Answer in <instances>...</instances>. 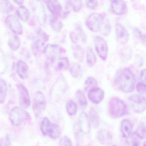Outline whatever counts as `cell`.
<instances>
[{
	"mask_svg": "<svg viewBox=\"0 0 146 146\" xmlns=\"http://www.w3.org/2000/svg\"><path fill=\"white\" fill-rule=\"evenodd\" d=\"M115 84L118 89L122 92L131 93L134 90L135 85V75L129 68H123L117 73Z\"/></svg>",
	"mask_w": 146,
	"mask_h": 146,
	"instance_id": "6da1fadb",
	"label": "cell"
},
{
	"mask_svg": "<svg viewBox=\"0 0 146 146\" xmlns=\"http://www.w3.org/2000/svg\"><path fill=\"white\" fill-rule=\"evenodd\" d=\"M109 111L113 117H121L127 113V107L124 102L119 98L113 97L109 102Z\"/></svg>",
	"mask_w": 146,
	"mask_h": 146,
	"instance_id": "7a4b0ae2",
	"label": "cell"
},
{
	"mask_svg": "<svg viewBox=\"0 0 146 146\" xmlns=\"http://www.w3.org/2000/svg\"><path fill=\"white\" fill-rule=\"evenodd\" d=\"M106 17L105 14L94 13L87 18L85 24L90 31L96 33L100 31Z\"/></svg>",
	"mask_w": 146,
	"mask_h": 146,
	"instance_id": "3957f363",
	"label": "cell"
},
{
	"mask_svg": "<svg viewBox=\"0 0 146 146\" xmlns=\"http://www.w3.org/2000/svg\"><path fill=\"white\" fill-rule=\"evenodd\" d=\"M67 89V83L64 77H60L56 80L51 88L50 97L51 100L57 101L65 94Z\"/></svg>",
	"mask_w": 146,
	"mask_h": 146,
	"instance_id": "277c9868",
	"label": "cell"
},
{
	"mask_svg": "<svg viewBox=\"0 0 146 146\" xmlns=\"http://www.w3.org/2000/svg\"><path fill=\"white\" fill-rule=\"evenodd\" d=\"M128 104L131 111L141 113L146 109V99L142 96L134 94L128 99Z\"/></svg>",
	"mask_w": 146,
	"mask_h": 146,
	"instance_id": "5b68a950",
	"label": "cell"
},
{
	"mask_svg": "<svg viewBox=\"0 0 146 146\" xmlns=\"http://www.w3.org/2000/svg\"><path fill=\"white\" fill-rule=\"evenodd\" d=\"M28 114L24 108L16 107L12 109L10 114L11 123L15 126L21 125L28 118Z\"/></svg>",
	"mask_w": 146,
	"mask_h": 146,
	"instance_id": "8992f818",
	"label": "cell"
},
{
	"mask_svg": "<svg viewBox=\"0 0 146 146\" xmlns=\"http://www.w3.org/2000/svg\"><path fill=\"white\" fill-rule=\"evenodd\" d=\"M43 52L48 60L54 61L60 58L65 50L59 45L48 44L44 48Z\"/></svg>",
	"mask_w": 146,
	"mask_h": 146,
	"instance_id": "52a82bcc",
	"label": "cell"
},
{
	"mask_svg": "<svg viewBox=\"0 0 146 146\" xmlns=\"http://www.w3.org/2000/svg\"><path fill=\"white\" fill-rule=\"evenodd\" d=\"M7 27L13 34L22 35L23 32V26L18 19L14 15H9L5 20Z\"/></svg>",
	"mask_w": 146,
	"mask_h": 146,
	"instance_id": "ba28073f",
	"label": "cell"
},
{
	"mask_svg": "<svg viewBox=\"0 0 146 146\" xmlns=\"http://www.w3.org/2000/svg\"><path fill=\"white\" fill-rule=\"evenodd\" d=\"M94 41L96 50L99 57L102 60H106L108 54V46L106 40L101 36H96Z\"/></svg>",
	"mask_w": 146,
	"mask_h": 146,
	"instance_id": "9c48e42d",
	"label": "cell"
},
{
	"mask_svg": "<svg viewBox=\"0 0 146 146\" xmlns=\"http://www.w3.org/2000/svg\"><path fill=\"white\" fill-rule=\"evenodd\" d=\"M17 87L19 93L20 106L24 109L28 108L29 107L31 103L28 90L21 84H17Z\"/></svg>",
	"mask_w": 146,
	"mask_h": 146,
	"instance_id": "30bf717a",
	"label": "cell"
},
{
	"mask_svg": "<svg viewBox=\"0 0 146 146\" xmlns=\"http://www.w3.org/2000/svg\"><path fill=\"white\" fill-rule=\"evenodd\" d=\"M42 133L44 135H47L51 138L56 139L60 136V129L58 125L51 123L49 120L44 124Z\"/></svg>",
	"mask_w": 146,
	"mask_h": 146,
	"instance_id": "8fae6325",
	"label": "cell"
},
{
	"mask_svg": "<svg viewBox=\"0 0 146 146\" xmlns=\"http://www.w3.org/2000/svg\"><path fill=\"white\" fill-rule=\"evenodd\" d=\"M46 101L43 93L37 91L35 93L33 102V109L37 113H40L45 110L46 107Z\"/></svg>",
	"mask_w": 146,
	"mask_h": 146,
	"instance_id": "7c38bea8",
	"label": "cell"
},
{
	"mask_svg": "<svg viewBox=\"0 0 146 146\" xmlns=\"http://www.w3.org/2000/svg\"><path fill=\"white\" fill-rule=\"evenodd\" d=\"M116 37L117 42L120 45H125L129 40V34L126 29L119 23L115 26Z\"/></svg>",
	"mask_w": 146,
	"mask_h": 146,
	"instance_id": "4fadbf2b",
	"label": "cell"
},
{
	"mask_svg": "<svg viewBox=\"0 0 146 146\" xmlns=\"http://www.w3.org/2000/svg\"><path fill=\"white\" fill-rule=\"evenodd\" d=\"M104 91L99 87H94L90 89L88 94L90 100L94 104H99L104 99Z\"/></svg>",
	"mask_w": 146,
	"mask_h": 146,
	"instance_id": "5bb4252c",
	"label": "cell"
},
{
	"mask_svg": "<svg viewBox=\"0 0 146 146\" xmlns=\"http://www.w3.org/2000/svg\"><path fill=\"white\" fill-rule=\"evenodd\" d=\"M111 7L112 11L116 15H124L127 11V7L123 0H111Z\"/></svg>",
	"mask_w": 146,
	"mask_h": 146,
	"instance_id": "9a60e30c",
	"label": "cell"
},
{
	"mask_svg": "<svg viewBox=\"0 0 146 146\" xmlns=\"http://www.w3.org/2000/svg\"><path fill=\"white\" fill-rule=\"evenodd\" d=\"M46 3L48 11L54 16L58 17L60 15L62 6L58 0H48Z\"/></svg>",
	"mask_w": 146,
	"mask_h": 146,
	"instance_id": "2e32d148",
	"label": "cell"
},
{
	"mask_svg": "<svg viewBox=\"0 0 146 146\" xmlns=\"http://www.w3.org/2000/svg\"><path fill=\"white\" fill-rule=\"evenodd\" d=\"M79 126L84 133L88 134L91 130V124L86 113L83 112L79 117Z\"/></svg>",
	"mask_w": 146,
	"mask_h": 146,
	"instance_id": "e0dca14e",
	"label": "cell"
},
{
	"mask_svg": "<svg viewBox=\"0 0 146 146\" xmlns=\"http://www.w3.org/2000/svg\"><path fill=\"white\" fill-rule=\"evenodd\" d=\"M17 69L18 74L21 78L26 79L29 78V66L25 62L22 60L19 61L17 64Z\"/></svg>",
	"mask_w": 146,
	"mask_h": 146,
	"instance_id": "ac0fdd59",
	"label": "cell"
},
{
	"mask_svg": "<svg viewBox=\"0 0 146 146\" xmlns=\"http://www.w3.org/2000/svg\"><path fill=\"white\" fill-rule=\"evenodd\" d=\"M97 138L102 144H108L111 141L112 137L110 132L106 129L100 130L97 132Z\"/></svg>",
	"mask_w": 146,
	"mask_h": 146,
	"instance_id": "d6986e66",
	"label": "cell"
},
{
	"mask_svg": "<svg viewBox=\"0 0 146 146\" xmlns=\"http://www.w3.org/2000/svg\"><path fill=\"white\" fill-rule=\"evenodd\" d=\"M55 62V69L57 71H62L69 69L70 66V62L67 58L65 57L59 58L54 60Z\"/></svg>",
	"mask_w": 146,
	"mask_h": 146,
	"instance_id": "ffe728a7",
	"label": "cell"
},
{
	"mask_svg": "<svg viewBox=\"0 0 146 146\" xmlns=\"http://www.w3.org/2000/svg\"><path fill=\"white\" fill-rule=\"evenodd\" d=\"M132 130V125L129 119H125L121 123V130L122 135L125 138H128L130 135Z\"/></svg>",
	"mask_w": 146,
	"mask_h": 146,
	"instance_id": "44dd1931",
	"label": "cell"
},
{
	"mask_svg": "<svg viewBox=\"0 0 146 146\" xmlns=\"http://www.w3.org/2000/svg\"><path fill=\"white\" fill-rule=\"evenodd\" d=\"M16 12L18 17L23 22H26L29 20L30 12L25 7L20 6L17 9Z\"/></svg>",
	"mask_w": 146,
	"mask_h": 146,
	"instance_id": "7402d4cb",
	"label": "cell"
},
{
	"mask_svg": "<svg viewBox=\"0 0 146 146\" xmlns=\"http://www.w3.org/2000/svg\"><path fill=\"white\" fill-rule=\"evenodd\" d=\"M8 46L13 51L17 50L20 47V40L19 37L16 34L11 35L8 42Z\"/></svg>",
	"mask_w": 146,
	"mask_h": 146,
	"instance_id": "603a6c76",
	"label": "cell"
},
{
	"mask_svg": "<svg viewBox=\"0 0 146 146\" xmlns=\"http://www.w3.org/2000/svg\"><path fill=\"white\" fill-rule=\"evenodd\" d=\"M49 24L52 29L55 32H60L63 28V23L56 16L50 18Z\"/></svg>",
	"mask_w": 146,
	"mask_h": 146,
	"instance_id": "cb8c5ba5",
	"label": "cell"
},
{
	"mask_svg": "<svg viewBox=\"0 0 146 146\" xmlns=\"http://www.w3.org/2000/svg\"><path fill=\"white\" fill-rule=\"evenodd\" d=\"M70 72L71 76L74 78H81L83 76V71L82 67L76 63H73L70 67Z\"/></svg>",
	"mask_w": 146,
	"mask_h": 146,
	"instance_id": "d4e9b609",
	"label": "cell"
},
{
	"mask_svg": "<svg viewBox=\"0 0 146 146\" xmlns=\"http://www.w3.org/2000/svg\"><path fill=\"white\" fill-rule=\"evenodd\" d=\"M13 7L11 3L9 0L0 1V10L2 13L8 14L12 11Z\"/></svg>",
	"mask_w": 146,
	"mask_h": 146,
	"instance_id": "484cf974",
	"label": "cell"
},
{
	"mask_svg": "<svg viewBox=\"0 0 146 146\" xmlns=\"http://www.w3.org/2000/svg\"><path fill=\"white\" fill-rule=\"evenodd\" d=\"M89 118L94 127H97L100 123V117L95 109L91 108L89 111Z\"/></svg>",
	"mask_w": 146,
	"mask_h": 146,
	"instance_id": "4316f807",
	"label": "cell"
},
{
	"mask_svg": "<svg viewBox=\"0 0 146 146\" xmlns=\"http://www.w3.org/2000/svg\"><path fill=\"white\" fill-rule=\"evenodd\" d=\"M76 97L81 108L85 109L88 106V102L84 93L82 90H78L76 92Z\"/></svg>",
	"mask_w": 146,
	"mask_h": 146,
	"instance_id": "83f0119b",
	"label": "cell"
},
{
	"mask_svg": "<svg viewBox=\"0 0 146 146\" xmlns=\"http://www.w3.org/2000/svg\"><path fill=\"white\" fill-rule=\"evenodd\" d=\"M97 58L93 49L90 47L87 52V61L88 65L90 67L94 66L96 62Z\"/></svg>",
	"mask_w": 146,
	"mask_h": 146,
	"instance_id": "f1b7e54d",
	"label": "cell"
},
{
	"mask_svg": "<svg viewBox=\"0 0 146 146\" xmlns=\"http://www.w3.org/2000/svg\"><path fill=\"white\" fill-rule=\"evenodd\" d=\"M7 92V85L5 80L1 78L0 80V102L1 103L5 102Z\"/></svg>",
	"mask_w": 146,
	"mask_h": 146,
	"instance_id": "f546056e",
	"label": "cell"
},
{
	"mask_svg": "<svg viewBox=\"0 0 146 146\" xmlns=\"http://www.w3.org/2000/svg\"><path fill=\"white\" fill-rule=\"evenodd\" d=\"M111 31V24L108 19L106 17L101 29V32L104 36H107L110 35Z\"/></svg>",
	"mask_w": 146,
	"mask_h": 146,
	"instance_id": "4dcf8cb0",
	"label": "cell"
},
{
	"mask_svg": "<svg viewBox=\"0 0 146 146\" xmlns=\"http://www.w3.org/2000/svg\"><path fill=\"white\" fill-rule=\"evenodd\" d=\"M73 53L75 58L78 60L81 61L83 60L84 56L83 49L79 45L75 44L73 46Z\"/></svg>",
	"mask_w": 146,
	"mask_h": 146,
	"instance_id": "1f68e13d",
	"label": "cell"
},
{
	"mask_svg": "<svg viewBox=\"0 0 146 146\" xmlns=\"http://www.w3.org/2000/svg\"><path fill=\"white\" fill-rule=\"evenodd\" d=\"M66 110L67 113L70 116L76 115L77 111V106L76 103L72 100L68 101L66 105Z\"/></svg>",
	"mask_w": 146,
	"mask_h": 146,
	"instance_id": "d6a6232c",
	"label": "cell"
},
{
	"mask_svg": "<svg viewBox=\"0 0 146 146\" xmlns=\"http://www.w3.org/2000/svg\"><path fill=\"white\" fill-rule=\"evenodd\" d=\"M135 134L141 139H146V124L141 123L137 128Z\"/></svg>",
	"mask_w": 146,
	"mask_h": 146,
	"instance_id": "836d02e7",
	"label": "cell"
},
{
	"mask_svg": "<svg viewBox=\"0 0 146 146\" xmlns=\"http://www.w3.org/2000/svg\"><path fill=\"white\" fill-rule=\"evenodd\" d=\"M36 39H38L45 43L49 40V36L43 30L40 29V28H38L36 29Z\"/></svg>",
	"mask_w": 146,
	"mask_h": 146,
	"instance_id": "e575fe53",
	"label": "cell"
},
{
	"mask_svg": "<svg viewBox=\"0 0 146 146\" xmlns=\"http://www.w3.org/2000/svg\"><path fill=\"white\" fill-rule=\"evenodd\" d=\"M75 31H76V33L79 39L81 40L82 42L84 44L87 43V36L80 25L78 24L76 25Z\"/></svg>",
	"mask_w": 146,
	"mask_h": 146,
	"instance_id": "d590c367",
	"label": "cell"
},
{
	"mask_svg": "<svg viewBox=\"0 0 146 146\" xmlns=\"http://www.w3.org/2000/svg\"><path fill=\"white\" fill-rule=\"evenodd\" d=\"M69 4L74 12H78L82 9V0H69Z\"/></svg>",
	"mask_w": 146,
	"mask_h": 146,
	"instance_id": "8d00e7d4",
	"label": "cell"
},
{
	"mask_svg": "<svg viewBox=\"0 0 146 146\" xmlns=\"http://www.w3.org/2000/svg\"><path fill=\"white\" fill-rule=\"evenodd\" d=\"M73 131L75 138L78 142H80L83 138V131L81 130L79 125L77 123L75 124L73 126Z\"/></svg>",
	"mask_w": 146,
	"mask_h": 146,
	"instance_id": "74e56055",
	"label": "cell"
},
{
	"mask_svg": "<svg viewBox=\"0 0 146 146\" xmlns=\"http://www.w3.org/2000/svg\"><path fill=\"white\" fill-rule=\"evenodd\" d=\"M97 84V80L93 77L88 78L85 82V88L86 89L89 88L96 87Z\"/></svg>",
	"mask_w": 146,
	"mask_h": 146,
	"instance_id": "f35d334b",
	"label": "cell"
},
{
	"mask_svg": "<svg viewBox=\"0 0 146 146\" xmlns=\"http://www.w3.org/2000/svg\"><path fill=\"white\" fill-rule=\"evenodd\" d=\"M133 34L135 42H138L139 41L141 40L142 34L141 31L139 29L137 28H135L133 30Z\"/></svg>",
	"mask_w": 146,
	"mask_h": 146,
	"instance_id": "ab89813d",
	"label": "cell"
},
{
	"mask_svg": "<svg viewBox=\"0 0 146 146\" xmlns=\"http://www.w3.org/2000/svg\"><path fill=\"white\" fill-rule=\"evenodd\" d=\"M86 5L90 10H95L98 6V0H86Z\"/></svg>",
	"mask_w": 146,
	"mask_h": 146,
	"instance_id": "60d3db41",
	"label": "cell"
},
{
	"mask_svg": "<svg viewBox=\"0 0 146 146\" xmlns=\"http://www.w3.org/2000/svg\"><path fill=\"white\" fill-rule=\"evenodd\" d=\"M59 145L60 146H71L72 142L69 137L65 136L62 137L60 141Z\"/></svg>",
	"mask_w": 146,
	"mask_h": 146,
	"instance_id": "b9f144b4",
	"label": "cell"
},
{
	"mask_svg": "<svg viewBox=\"0 0 146 146\" xmlns=\"http://www.w3.org/2000/svg\"><path fill=\"white\" fill-rule=\"evenodd\" d=\"M136 87L137 90L139 94L141 95H143L146 94V86L141 82L137 83Z\"/></svg>",
	"mask_w": 146,
	"mask_h": 146,
	"instance_id": "7bdbcfd3",
	"label": "cell"
},
{
	"mask_svg": "<svg viewBox=\"0 0 146 146\" xmlns=\"http://www.w3.org/2000/svg\"><path fill=\"white\" fill-rule=\"evenodd\" d=\"M70 39L73 44H77L79 40V38L76 33L75 32H70Z\"/></svg>",
	"mask_w": 146,
	"mask_h": 146,
	"instance_id": "ee69618b",
	"label": "cell"
},
{
	"mask_svg": "<svg viewBox=\"0 0 146 146\" xmlns=\"http://www.w3.org/2000/svg\"><path fill=\"white\" fill-rule=\"evenodd\" d=\"M140 79L142 83L146 86V69L142 70L140 73Z\"/></svg>",
	"mask_w": 146,
	"mask_h": 146,
	"instance_id": "f6af8a7d",
	"label": "cell"
},
{
	"mask_svg": "<svg viewBox=\"0 0 146 146\" xmlns=\"http://www.w3.org/2000/svg\"><path fill=\"white\" fill-rule=\"evenodd\" d=\"M141 41L143 44L146 46V33L142 34Z\"/></svg>",
	"mask_w": 146,
	"mask_h": 146,
	"instance_id": "bcb514c9",
	"label": "cell"
},
{
	"mask_svg": "<svg viewBox=\"0 0 146 146\" xmlns=\"http://www.w3.org/2000/svg\"><path fill=\"white\" fill-rule=\"evenodd\" d=\"M13 1L18 5H21L23 4L25 0H13Z\"/></svg>",
	"mask_w": 146,
	"mask_h": 146,
	"instance_id": "7dc6e473",
	"label": "cell"
},
{
	"mask_svg": "<svg viewBox=\"0 0 146 146\" xmlns=\"http://www.w3.org/2000/svg\"><path fill=\"white\" fill-rule=\"evenodd\" d=\"M143 145V146H146V141L144 142Z\"/></svg>",
	"mask_w": 146,
	"mask_h": 146,
	"instance_id": "c3c4849f",
	"label": "cell"
},
{
	"mask_svg": "<svg viewBox=\"0 0 146 146\" xmlns=\"http://www.w3.org/2000/svg\"><path fill=\"white\" fill-rule=\"evenodd\" d=\"M43 1H44V2H45L46 3V2H47V1L48 0H43Z\"/></svg>",
	"mask_w": 146,
	"mask_h": 146,
	"instance_id": "681fc988",
	"label": "cell"
},
{
	"mask_svg": "<svg viewBox=\"0 0 146 146\" xmlns=\"http://www.w3.org/2000/svg\"></svg>",
	"mask_w": 146,
	"mask_h": 146,
	"instance_id": "f907efd6",
	"label": "cell"
}]
</instances>
